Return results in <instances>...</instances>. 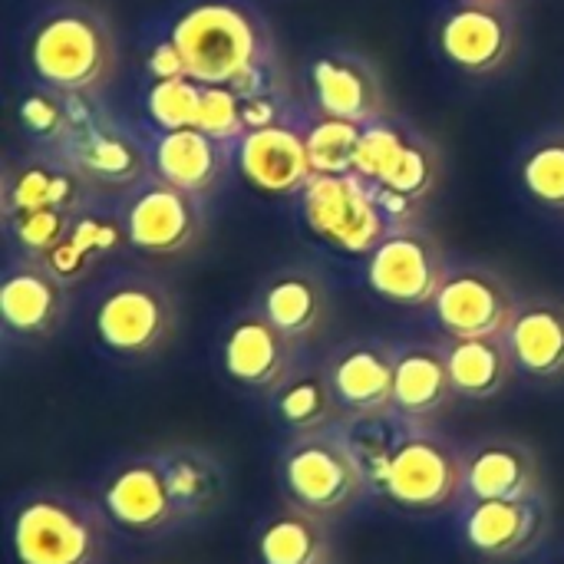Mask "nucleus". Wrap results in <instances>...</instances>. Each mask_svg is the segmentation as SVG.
I'll return each instance as SVG.
<instances>
[{"mask_svg":"<svg viewBox=\"0 0 564 564\" xmlns=\"http://www.w3.org/2000/svg\"><path fill=\"white\" fill-rule=\"evenodd\" d=\"M278 482L284 502L324 522L347 516L367 492V473L344 440L340 426L291 436L278 459Z\"/></svg>","mask_w":564,"mask_h":564,"instance_id":"5","label":"nucleus"},{"mask_svg":"<svg viewBox=\"0 0 564 564\" xmlns=\"http://www.w3.org/2000/svg\"><path fill=\"white\" fill-rule=\"evenodd\" d=\"M126 238L135 251L152 258H175L192 251L205 231V205L198 195L169 185L159 175L142 178L122 202Z\"/></svg>","mask_w":564,"mask_h":564,"instance_id":"9","label":"nucleus"},{"mask_svg":"<svg viewBox=\"0 0 564 564\" xmlns=\"http://www.w3.org/2000/svg\"><path fill=\"white\" fill-rule=\"evenodd\" d=\"M26 63L50 89L99 93L116 73L112 26L86 3L53 7L30 26Z\"/></svg>","mask_w":564,"mask_h":564,"instance_id":"3","label":"nucleus"},{"mask_svg":"<svg viewBox=\"0 0 564 564\" xmlns=\"http://www.w3.org/2000/svg\"><path fill=\"white\" fill-rule=\"evenodd\" d=\"M466 453V499L542 496V466L532 446L506 436L479 440Z\"/></svg>","mask_w":564,"mask_h":564,"instance_id":"23","label":"nucleus"},{"mask_svg":"<svg viewBox=\"0 0 564 564\" xmlns=\"http://www.w3.org/2000/svg\"><path fill=\"white\" fill-rule=\"evenodd\" d=\"M261 564H330L327 522L284 502L281 512L261 522L254 535Z\"/></svg>","mask_w":564,"mask_h":564,"instance_id":"30","label":"nucleus"},{"mask_svg":"<svg viewBox=\"0 0 564 564\" xmlns=\"http://www.w3.org/2000/svg\"><path fill=\"white\" fill-rule=\"evenodd\" d=\"M268 400L274 420L291 436H307L344 423V410L330 390L324 367H297Z\"/></svg>","mask_w":564,"mask_h":564,"instance_id":"28","label":"nucleus"},{"mask_svg":"<svg viewBox=\"0 0 564 564\" xmlns=\"http://www.w3.org/2000/svg\"><path fill=\"white\" fill-rule=\"evenodd\" d=\"M463 542L489 562H519L542 549L549 535V506L529 499H466L459 516Z\"/></svg>","mask_w":564,"mask_h":564,"instance_id":"12","label":"nucleus"},{"mask_svg":"<svg viewBox=\"0 0 564 564\" xmlns=\"http://www.w3.org/2000/svg\"><path fill=\"white\" fill-rule=\"evenodd\" d=\"M145 69H149L152 83H159V79H182V76H188L185 59H182L178 46L172 43V36L159 40V43L149 50V56H145Z\"/></svg>","mask_w":564,"mask_h":564,"instance_id":"39","label":"nucleus"},{"mask_svg":"<svg viewBox=\"0 0 564 564\" xmlns=\"http://www.w3.org/2000/svg\"><path fill=\"white\" fill-rule=\"evenodd\" d=\"M311 89L317 112L350 119V122H373L387 116V93L377 69L357 53H324L311 66Z\"/></svg>","mask_w":564,"mask_h":564,"instance_id":"20","label":"nucleus"},{"mask_svg":"<svg viewBox=\"0 0 564 564\" xmlns=\"http://www.w3.org/2000/svg\"><path fill=\"white\" fill-rule=\"evenodd\" d=\"M178 327V307L165 284L145 274L116 278L93 307L96 340L122 360L162 354Z\"/></svg>","mask_w":564,"mask_h":564,"instance_id":"6","label":"nucleus"},{"mask_svg":"<svg viewBox=\"0 0 564 564\" xmlns=\"http://www.w3.org/2000/svg\"><path fill=\"white\" fill-rule=\"evenodd\" d=\"M89 198L86 178L56 152L40 149L23 159H10L0 185V215L10 218L30 208H63L79 212Z\"/></svg>","mask_w":564,"mask_h":564,"instance_id":"19","label":"nucleus"},{"mask_svg":"<svg viewBox=\"0 0 564 564\" xmlns=\"http://www.w3.org/2000/svg\"><path fill=\"white\" fill-rule=\"evenodd\" d=\"M254 307L297 347L317 340L330 321V294L321 274L307 268H281L258 288Z\"/></svg>","mask_w":564,"mask_h":564,"instance_id":"21","label":"nucleus"},{"mask_svg":"<svg viewBox=\"0 0 564 564\" xmlns=\"http://www.w3.org/2000/svg\"><path fill=\"white\" fill-rule=\"evenodd\" d=\"M297 198L307 228L344 254H370L390 231L373 185L357 172H314Z\"/></svg>","mask_w":564,"mask_h":564,"instance_id":"7","label":"nucleus"},{"mask_svg":"<svg viewBox=\"0 0 564 564\" xmlns=\"http://www.w3.org/2000/svg\"><path fill=\"white\" fill-rule=\"evenodd\" d=\"M235 159L241 175L268 195H297L314 175L304 126H294L291 119L248 129L235 145Z\"/></svg>","mask_w":564,"mask_h":564,"instance_id":"18","label":"nucleus"},{"mask_svg":"<svg viewBox=\"0 0 564 564\" xmlns=\"http://www.w3.org/2000/svg\"><path fill=\"white\" fill-rule=\"evenodd\" d=\"M522 185L549 212H564V126L542 132L522 155Z\"/></svg>","mask_w":564,"mask_h":564,"instance_id":"32","label":"nucleus"},{"mask_svg":"<svg viewBox=\"0 0 564 564\" xmlns=\"http://www.w3.org/2000/svg\"><path fill=\"white\" fill-rule=\"evenodd\" d=\"M430 307L449 340L506 337L519 311V297L499 274L486 268H449Z\"/></svg>","mask_w":564,"mask_h":564,"instance_id":"11","label":"nucleus"},{"mask_svg":"<svg viewBox=\"0 0 564 564\" xmlns=\"http://www.w3.org/2000/svg\"><path fill=\"white\" fill-rule=\"evenodd\" d=\"M509 354L516 370L532 380H562L564 377V304L555 297L519 301V311L506 330Z\"/></svg>","mask_w":564,"mask_h":564,"instance_id":"25","label":"nucleus"},{"mask_svg":"<svg viewBox=\"0 0 564 564\" xmlns=\"http://www.w3.org/2000/svg\"><path fill=\"white\" fill-rule=\"evenodd\" d=\"M76 212H63V208H30V212H17L7 221L10 241L23 258H46L73 228Z\"/></svg>","mask_w":564,"mask_h":564,"instance_id":"36","label":"nucleus"},{"mask_svg":"<svg viewBox=\"0 0 564 564\" xmlns=\"http://www.w3.org/2000/svg\"><path fill=\"white\" fill-rule=\"evenodd\" d=\"M69 311V288L36 258H17L0 281V321L10 337L46 340Z\"/></svg>","mask_w":564,"mask_h":564,"instance_id":"17","label":"nucleus"},{"mask_svg":"<svg viewBox=\"0 0 564 564\" xmlns=\"http://www.w3.org/2000/svg\"><path fill=\"white\" fill-rule=\"evenodd\" d=\"M410 132L406 126L393 122V119H373L364 126L360 132V142H357V155H354V172L360 178H367L370 185H380L390 169L397 165V159L403 155L406 142H410Z\"/></svg>","mask_w":564,"mask_h":564,"instance_id":"34","label":"nucleus"},{"mask_svg":"<svg viewBox=\"0 0 564 564\" xmlns=\"http://www.w3.org/2000/svg\"><path fill=\"white\" fill-rule=\"evenodd\" d=\"M119 245H129L122 215H102L83 205L73 218L69 235L40 261L69 288L76 281H86L96 271V264L109 258Z\"/></svg>","mask_w":564,"mask_h":564,"instance_id":"26","label":"nucleus"},{"mask_svg":"<svg viewBox=\"0 0 564 564\" xmlns=\"http://www.w3.org/2000/svg\"><path fill=\"white\" fill-rule=\"evenodd\" d=\"M443 56L469 73H499L516 53V17L506 0H459L440 20Z\"/></svg>","mask_w":564,"mask_h":564,"instance_id":"14","label":"nucleus"},{"mask_svg":"<svg viewBox=\"0 0 564 564\" xmlns=\"http://www.w3.org/2000/svg\"><path fill=\"white\" fill-rule=\"evenodd\" d=\"M162 466H165V479H169V492L178 512V522H195L212 516L228 489L225 469L221 463L202 449V446H172L162 449Z\"/></svg>","mask_w":564,"mask_h":564,"instance_id":"27","label":"nucleus"},{"mask_svg":"<svg viewBox=\"0 0 564 564\" xmlns=\"http://www.w3.org/2000/svg\"><path fill=\"white\" fill-rule=\"evenodd\" d=\"M202 93L205 83L182 76V79H159L145 93V112L159 126V132L172 129H188L198 126V109H202Z\"/></svg>","mask_w":564,"mask_h":564,"instance_id":"35","label":"nucleus"},{"mask_svg":"<svg viewBox=\"0 0 564 564\" xmlns=\"http://www.w3.org/2000/svg\"><path fill=\"white\" fill-rule=\"evenodd\" d=\"M192 79L205 86H231L254 63L274 56L268 26L238 0H195L169 30Z\"/></svg>","mask_w":564,"mask_h":564,"instance_id":"4","label":"nucleus"},{"mask_svg":"<svg viewBox=\"0 0 564 564\" xmlns=\"http://www.w3.org/2000/svg\"><path fill=\"white\" fill-rule=\"evenodd\" d=\"M456 400L446 344L413 340L397 347L393 410L416 423H436Z\"/></svg>","mask_w":564,"mask_h":564,"instance_id":"22","label":"nucleus"},{"mask_svg":"<svg viewBox=\"0 0 564 564\" xmlns=\"http://www.w3.org/2000/svg\"><path fill=\"white\" fill-rule=\"evenodd\" d=\"M344 440L360 459L370 492L406 516H436L466 502V453L430 423L397 410L347 416Z\"/></svg>","mask_w":564,"mask_h":564,"instance_id":"1","label":"nucleus"},{"mask_svg":"<svg viewBox=\"0 0 564 564\" xmlns=\"http://www.w3.org/2000/svg\"><path fill=\"white\" fill-rule=\"evenodd\" d=\"M17 119L33 142H40L43 149H59L69 135L66 93L50 89V86L30 89L17 106Z\"/></svg>","mask_w":564,"mask_h":564,"instance_id":"37","label":"nucleus"},{"mask_svg":"<svg viewBox=\"0 0 564 564\" xmlns=\"http://www.w3.org/2000/svg\"><path fill=\"white\" fill-rule=\"evenodd\" d=\"M440 175H443V159H440V149L423 135V132H410V142L403 149V155L397 159V165L390 169V175L373 185L380 192H393L413 205H426V198L436 192L440 185Z\"/></svg>","mask_w":564,"mask_h":564,"instance_id":"31","label":"nucleus"},{"mask_svg":"<svg viewBox=\"0 0 564 564\" xmlns=\"http://www.w3.org/2000/svg\"><path fill=\"white\" fill-rule=\"evenodd\" d=\"M96 499L116 529L139 539L165 535L182 525L159 453H142L116 463L102 476Z\"/></svg>","mask_w":564,"mask_h":564,"instance_id":"10","label":"nucleus"},{"mask_svg":"<svg viewBox=\"0 0 564 564\" xmlns=\"http://www.w3.org/2000/svg\"><path fill=\"white\" fill-rule=\"evenodd\" d=\"M278 122H288L281 93H264V96L245 99V126L248 129H264V126H278Z\"/></svg>","mask_w":564,"mask_h":564,"instance_id":"40","label":"nucleus"},{"mask_svg":"<svg viewBox=\"0 0 564 564\" xmlns=\"http://www.w3.org/2000/svg\"><path fill=\"white\" fill-rule=\"evenodd\" d=\"M56 152L86 178L89 188L132 192L142 178L152 175L149 149L109 116H99L96 122L69 132Z\"/></svg>","mask_w":564,"mask_h":564,"instance_id":"15","label":"nucleus"},{"mask_svg":"<svg viewBox=\"0 0 564 564\" xmlns=\"http://www.w3.org/2000/svg\"><path fill=\"white\" fill-rule=\"evenodd\" d=\"M149 155H152V175L165 178L182 192L205 198L221 185L235 159V145H225L208 132H202L198 126H188V129L159 132Z\"/></svg>","mask_w":564,"mask_h":564,"instance_id":"24","label":"nucleus"},{"mask_svg":"<svg viewBox=\"0 0 564 564\" xmlns=\"http://www.w3.org/2000/svg\"><path fill=\"white\" fill-rule=\"evenodd\" d=\"M360 132H364L360 122L317 112L304 126V139H307V152H311L314 172H327V175L354 172V155H357Z\"/></svg>","mask_w":564,"mask_h":564,"instance_id":"33","label":"nucleus"},{"mask_svg":"<svg viewBox=\"0 0 564 564\" xmlns=\"http://www.w3.org/2000/svg\"><path fill=\"white\" fill-rule=\"evenodd\" d=\"M330 390L347 416H373L393 410L397 344L380 337H354L324 360Z\"/></svg>","mask_w":564,"mask_h":564,"instance_id":"16","label":"nucleus"},{"mask_svg":"<svg viewBox=\"0 0 564 564\" xmlns=\"http://www.w3.org/2000/svg\"><path fill=\"white\" fill-rule=\"evenodd\" d=\"M449 274L440 241L420 225L390 228L367 254L364 278L370 291L397 307H430Z\"/></svg>","mask_w":564,"mask_h":564,"instance_id":"8","label":"nucleus"},{"mask_svg":"<svg viewBox=\"0 0 564 564\" xmlns=\"http://www.w3.org/2000/svg\"><path fill=\"white\" fill-rule=\"evenodd\" d=\"M198 129L225 145H238V139L248 132L245 99L231 86H205L202 109H198Z\"/></svg>","mask_w":564,"mask_h":564,"instance_id":"38","label":"nucleus"},{"mask_svg":"<svg viewBox=\"0 0 564 564\" xmlns=\"http://www.w3.org/2000/svg\"><path fill=\"white\" fill-rule=\"evenodd\" d=\"M297 344L284 337L258 307L241 311L221 334V370L248 393L271 397L297 370Z\"/></svg>","mask_w":564,"mask_h":564,"instance_id":"13","label":"nucleus"},{"mask_svg":"<svg viewBox=\"0 0 564 564\" xmlns=\"http://www.w3.org/2000/svg\"><path fill=\"white\" fill-rule=\"evenodd\" d=\"M112 529L99 499L33 489L10 509V555L17 564H106Z\"/></svg>","mask_w":564,"mask_h":564,"instance_id":"2","label":"nucleus"},{"mask_svg":"<svg viewBox=\"0 0 564 564\" xmlns=\"http://www.w3.org/2000/svg\"><path fill=\"white\" fill-rule=\"evenodd\" d=\"M446 360H449L453 390L463 400H492L506 393L512 377L519 373L506 337H469V340L446 337Z\"/></svg>","mask_w":564,"mask_h":564,"instance_id":"29","label":"nucleus"}]
</instances>
